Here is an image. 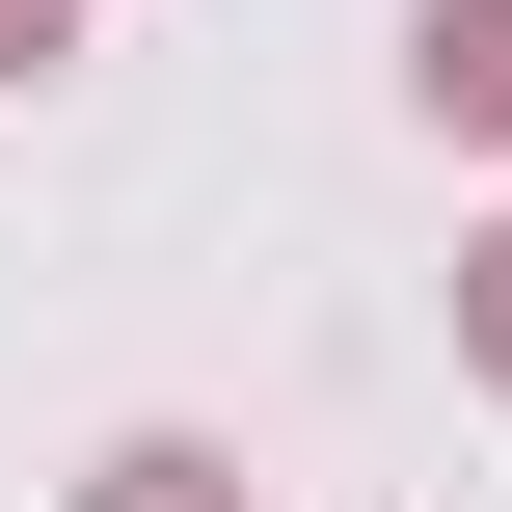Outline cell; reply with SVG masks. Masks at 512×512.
Wrapping results in <instances>:
<instances>
[{
    "label": "cell",
    "mask_w": 512,
    "mask_h": 512,
    "mask_svg": "<svg viewBox=\"0 0 512 512\" xmlns=\"http://www.w3.org/2000/svg\"><path fill=\"white\" fill-rule=\"evenodd\" d=\"M405 108L432 135H512V0H405Z\"/></svg>",
    "instance_id": "obj_1"
},
{
    "label": "cell",
    "mask_w": 512,
    "mask_h": 512,
    "mask_svg": "<svg viewBox=\"0 0 512 512\" xmlns=\"http://www.w3.org/2000/svg\"><path fill=\"white\" fill-rule=\"evenodd\" d=\"M81 512H243V459H216V432H108V459H81Z\"/></svg>",
    "instance_id": "obj_2"
},
{
    "label": "cell",
    "mask_w": 512,
    "mask_h": 512,
    "mask_svg": "<svg viewBox=\"0 0 512 512\" xmlns=\"http://www.w3.org/2000/svg\"><path fill=\"white\" fill-rule=\"evenodd\" d=\"M459 378H486V405H512V216H486V243H459Z\"/></svg>",
    "instance_id": "obj_3"
},
{
    "label": "cell",
    "mask_w": 512,
    "mask_h": 512,
    "mask_svg": "<svg viewBox=\"0 0 512 512\" xmlns=\"http://www.w3.org/2000/svg\"><path fill=\"white\" fill-rule=\"evenodd\" d=\"M54 54H81V0H0V81H54Z\"/></svg>",
    "instance_id": "obj_4"
}]
</instances>
